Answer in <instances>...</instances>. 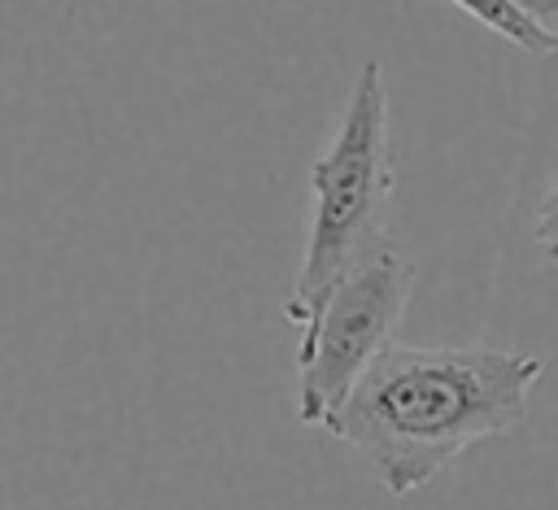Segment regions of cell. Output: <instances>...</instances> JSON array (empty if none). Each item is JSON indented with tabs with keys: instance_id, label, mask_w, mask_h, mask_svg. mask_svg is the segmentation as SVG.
Wrapping results in <instances>:
<instances>
[{
	"instance_id": "1",
	"label": "cell",
	"mask_w": 558,
	"mask_h": 510,
	"mask_svg": "<svg viewBox=\"0 0 558 510\" xmlns=\"http://www.w3.org/2000/svg\"><path fill=\"white\" fill-rule=\"evenodd\" d=\"M541 357L497 344H384L323 427L397 497L432 484L475 440L527 418Z\"/></svg>"
},
{
	"instance_id": "2",
	"label": "cell",
	"mask_w": 558,
	"mask_h": 510,
	"mask_svg": "<svg viewBox=\"0 0 558 510\" xmlns=\"http://www.w3.org/2000/svg\"><path fill=\"white\" fill-rule=\"evenodd\" d=\"M392 201V139L388 92L379 61H366L357 87L340 113L331 144L310 166V231L296 279L283 301V318L305 327L336 279L384 240Z\"/></svg>"
},
{
	"instance_id": "5",
	"label": "cell",
	"mask_w": 558,
	"mask_h": 510,
	"mask_svg": "<svg viewBox=\"0 0 558 510\" xmlns=\"http://www.w3.org/2000/svg\"><path fill=\"white\" fill-rule=\"evenodd\" d=\"M510 9H519L532 26H541L545 35L558 39V0H506Z\"/></svg>"
},
{
	"instance_id": "4",
	"label": "cell",
	"mask_w": 558,
	"mask_h": 510,
	"mask_svg": "<svg viewBox=\"0 0 558 510\" xmlns=\"http://www.w3.org/2000/svg\"><path fill=\"white\" fill-rule=\"evenodd\" d=\"M449 4H458L462 13H471L480 26H488L493 35H501V39H510V44H519L523 52H536V57H549L554 48H558V39L554 35H545L541 26H532L519 9H510L506 0H449Z\"/></svg>"
},
{
	"instance_id": "3",
	"label": "cell",
	"mask_w": 558,
	"mask_h": 510,
	"mask_svg": "<svg viewBox=\"0 0 558 510\" xmlns=\"http://www.w3.org/2000/svg\"><path fill=\"white\" fill-rule=\"evenodd\" d=\"M414 292V270L401 248L384 235L366 248L323 296L318 314L301 327L296 344V418L323 427V418L344 401L357 375L375 362Z\"/></svg>"
}]
</instances>
